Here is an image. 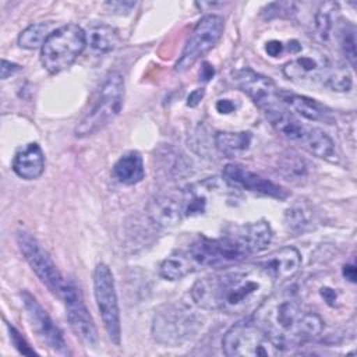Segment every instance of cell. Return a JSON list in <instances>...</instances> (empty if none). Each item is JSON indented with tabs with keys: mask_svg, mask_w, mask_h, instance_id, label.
<instances>
[{
	"mask_svg": "<svg viewBox=\"0 0 357 357\" xmlns=\"http://www.w3.org/2000/svg\"><path fill=\"white\" fill-rule=\"evenodd\" d=\"M275 282L257 264H234L198 279L190 290L194 304L202 310L229 315L252 312L271 293Z\"/></svg>",
	"mask_w": 357,
	"mask_h": 357,
	"instance_id": "1",
	"label": "cell"
},
{
	"mask_svg": "<svg viewBox=\"0 0 357 357\" xmlns=\"http://www.w3.org/2000/svg\"><path fill=\"white\" fill-rule=\"evenodd\" d=\"M251 318L282 350L301 346L324 329L322 318L290 290L271 293L252 311Z\"/></svg>",
	"mask_w": 357,
	"mask_h": 357,
	"instance_id": "2",
	"label": "cell"
},
{
	"mask_svg": "<svg viewBox=\"0 0 357 357\" xmlns=\"http://www.w3.org/2000/svg\"><path fill=\"white\" fill-rule=\"evenodd\" d=\"M124 102V79L120 73L112 71L105 78L98 96L75 127V135L82 138L98 132L113 121L120 113Z\"/></svg>",
	"mask_w": 357,
	"mask_h": 357,
	"instance_id": "3",
	"label": "cell"
},
{
	"mask_svg": "<svg viewBox=\"0 0 357 357\" xmlns=\"http://www.w3.org/2000/svg\"><path fill=\"white\" fill-rule=\"evenodd\" d=\"M222 349L229 357H272L283 351L251 317L236 322L226 331Z\"/></svg>",
	"mask_w": 357,
	"mask_h": 357,
	"instance_id": "4",
	"label": "cell"
},
{
	"mask_svg": "<svg viewBox=\"0 0 357 357\" xmlns=\"http://www.w3.org/2000/svg\"><path fill=\"white\" fill-rule=\"evenodd\" d=\"M86 33L77 24H67L54 29L42 45L40 59L43 67L59 74L67 70L84 52Z\"/></svg>",
	"mask_w": 357,
	"mask_h": 357,
	"instance_id": "5",
	"label": "cell"
},
{
	"mask_svg": "<svg viewBox=\"0 0 357 357\" xmlns=\"http://www.w3.org/2000/svg\"><path fill=\"white\" fill-rule=\"evenodd\" d=\"M185 252L195 271L204 268H225L238 264L250 255L230 230L218 238L199 237Z\"/></svg>",
	"mask_w": 357,
	"mask_h": 357,
	"instance_id": "6",
	"label": "cell"
},
{
	"mask_svg": "<svg viewBox=\"0 0 357 357\" xmlns=\"http://www.w3.org/2000/svg\"><path fill=\"white\" fill-rule=\"evenodd\" d=\"M201 326L195 311L181 304H170L155 314L152 336L162 344L176 347L194 336Z\"/></svg>",
	"mask_w": 357,
	"mask_h": 357,
	"instance_id": "7",
	"label": "cell"
},
{
	"mask_svg": "<svg viewBox=\"0 0 357 357\" xmlns=\"http://www.w3.org/2000/svg\"><path fill=\"white\" fill-rule=\"evenodd\" d=\"M93 293L103 326L110 340L119 346L121 340L120 308L116 294L113 273L103 262L98 264L93 271Z\"/></svg>",
	"mask_w": 357,
	"mask_h": 357,
	"instance_id": "8",
	"label": "cell"
},
{
	"mask_svg": "<svg viewBox=\"0 0 357 357\" xmlns=\"http://www.w3.org/2000/svg\"><path fill=\"white\" fill-rule=\"evenodd\" d=\"M223 29L225 21L220 15H204L190 33L181 56L174 64V71L184 73L191 68L202 56H205L212 47H215V45L222 38Z\"/></svg>",
	"mask_w": 357,
	"mask_h": 357,
	"instance_id": "9",
	"label": "cell"
},
{
	"mask_svg": "<svg viewBox=\"0 0 357 357\" xmlns=\"http://www.w3.org/2000/svg\"><path fill=\"white\" fill-rule=\"evenodd\" d=\"M17 243L24 258L40 279V282L60 298L67 280L61 276L49 254L42 248L39 241L25 230H20L17 233Z\"/></svg>",
	"mask_w": 357,
	"mask_h": 357,
	"instance_id": "10",
	"label": "cell"
},
{
	"mask_svg": "<svg viewBox=\"0 0 357 357\" xmlns=\"http://www.w3.org/2000/svg\"><path fill=\"white\" fill-rule=\"evenodd\" d=\"M67 308V319L73 332L88 346H96L98 331L93 319L84 303L79 287L73 282L67 280L63 294L60 297Z\"/></svg>",
	"mask_w": 357,
	"mask_h": 357,
	"instance_id": "11",
	"label": "cell"
},
{
	"mask_svg": "<svg viewBox=\"0 0 357 357\" xmlns=\"http://www.w3.org/2000/svg\"><path fill=\"white\" fill-rule=\"evenodd\" d=\"M233 81L264 113L271 107L280 105L278 88L271 78L244 68L234 73Z\"/></svg>",
	"mask_w": 357,
	"mask_h": 357,
	"instance_id": "12",
	"label": "cell"
},
{
	"mask_svg": "<svg viewBox=\"0 0 357 357\" xmlns=\"http://www.w3.org/2000/svg\"><path fill=\"white\" fill-rule=\"evenodd\" d=\"M22 301L25 305V310L28 312V317L32 324V329L36 332V335L54 351L67 354V343L64 340L63 332L60 328L52 321L49 314L43 310V307L38 303V300L28 291H22Z\"/></svg>",
	"mask_w": 357,
	"mask_h": 357,
	"instance_id": "13",
	"label": "cell"
},
{
	"mask_svg": "<svg viewBox=\"0 0 357 357\" xmlns=\"http://www.w3.org/2000/svg\"><path fill=\"white\" fill-rule=\"evenodd\" d=\"M222 176L230 187H234L238 190H245L250 192H255V194H261V195H266L278 199H284L287 197V192L284 191V188L237 163L226 165L223 167Z\"/></svg>",
	"mask_w": 357,
	"mask_h": 357,
	"instance_id": "14",
	"label": "cell"
},
{
	"mask_svg": "<svg viewBox=\"0 0 357 357\" xmlns=\"http://www.w3.org/2000/svg\"><path fill=\"white\" fill-rule=\"evenodd\" d=\"M265 116L280 137L290 142L298 144L303 148L305 146L314 127L304 126L296 116H293L291 112L286 110L282 105L271 107L265 112Z\"/></svg>",
	"mask_w": 357,
	"mask_h": 357,
	"instance_id": "15",
	"label": "cell"
},
{
	"mask_svg": "<svg viewBox=\"0 0 357 357\" xmlns=\"http://www.w3.org/2000/svg\"><path fill=\"white\" fill-rule=\"evenodd\" d=\"M146 213L151 222L158 227H173L184 218L183 195L159 194L153 197L146 205Z\"/></svg>",
	"mask_w": 357,
	"mask_h": 357,
	"instance_id": "16",
	"label": "cell"
},
{
	"mask_svg": "<svg viewBox=\"0 0 357 357\" xmlns=\"http://www.w3.org/2000/svg\"><path fill=\"white\" fill-rule=\"evenodd\" d=\"M276 283L291 279L301 266V255L294 247H283L258 262Z\"/></svg>",
	"mask_w": 357,
	"mask_h": 357,
	"instance_id": "17",
	"label": "cell"
},
{
	"mask_svg": "<svg viewBox=\"0 0 357 357\" xmlns=\"http://www.w3.org/2000/svg\"><path fill=\"white\" fill-rule=\"evenodd\" d=\"M230 231L237 237V240L243 244L250 255L266 250L273 237V231L269 223L265 220L233 226Z\"/></svg>",
	"mask_w": 357,
	"mask_h": 357,
	"instance_id": "18",
	"label": "cell"
},
{
	"mask_svg": "<svg viewBox=\"0 0 357 357\" xmlns=\"http://www.w3.org/2000/svg\"><path fill=\"white\" fill-rule=\"evenodd\" d=\"M14 173L24 180H35L45 170V155L36 142H29L20 148L13 159Z\"/></svg>",
	"mask_w": 357,
	"mask_h": 357,
	"instance_id": "19",
	"label": "cell"
},
{
	"mask_svg": "<svg viewBox=\"0 0 357 357\" xmlns=\"http://www.w3.org/2000/svg\"><path fill=\"white\" fill-rule=\"evenodd\" d=\"M329 67L328 61L322 56L305 54L300 56L283 66V74L296 82L315 81L322 78L326 68Z\"/></svg>",
	"mask_w": 357,
	"mask_h": 357,
	"instance_id": "20",
	"label": "cell"
},
{
	"mask_svg": "<svg viewBox=\"0 0 357 357\" xmlns=\"http://www.w3.org/2000/svg\"><path fill=\"white\" fill-rule=\"evenodd\" d=\"M283 103H286L293 112L300 114L301 117L310 120V121H325L328 124L332 123V113L331 110L317 102L315 99H311L308 96L303 95H286L282 98Z\"/></svg>",
	"mask_w": 357,
	"mask_h": 357,
	"instance_id": "21",
	"label": "cell"
},
{
	"mask_svg": "<svg viewBox=\"0 0 357 357\" xmlns=\"http://www.w3.org/2000/svg\"><path fill=\"white\" fill-rule=\"evenodd\" d=\"M114 178L126 185H134L139 183L145 176L142 156L137 151L124 153L113 166L112 170Z\"/></svg>",
	"mask_w": 357,
	"mask_h": 357,
	"instance_id": "22",
	"label": "cell"
},
{
	"mask_svg": "<svg viewBox=\"0 0 357 357\" xmlns=\"http://www.w3.org/2000/svg\"><path fill=\"white\" fill-rule=\"evenodd\" d=\"M251 134L247 131L238 132H218L215 135V146L220 153L234 158L245 152L251 145Z\"/></svg>",
	"mask_w": 357,
	"mask_h": 357,
	"instance_id": "23",
	"label": "cell"
},
{
	"mask_svg": "<svg viewBox=\"0 0 357 357\" xmlns=\"http://www.w3.org/2000/svg\"><path fill=\"white\" fill-rule=\"evenodd\" d=\"M119 43V35L114 28L106 24L93 25L89 28L86 33V45L95 52V53H107L113 50Z\"/></svg>",
	"mask_w": 357,
	"mask_h": 357,
	"instance_id": "24",
	"label": "cell"
},
{
	"mask_svg": "<svg viewBox=\"0 0 357 357\" xmlns=\"http://www.w3.org/2000/svg\"><path fill=\"white\" fill-rule=\"evenodd\" d=\"M278 170L283 177L293 183H303L310 174L308 162L298 153L290 151L282 155L278 163Z\"/></svg>",
	"mask_w": 357,
	"mask_h": 357,
	"instance_id": "25",
	"label": "cell"
},
{
	"mask_svg": "<svg viewBox=\"0 0 357 357\" xmlns=\"http://www.w3.org/2000/svg\"><path fill=\"white\" fill-rule=\"evenodd\" d=\"M192 272H195V268L185 251L172 254L160 264L159 268L160 276L167 280H178Z\"/></svg>",
	"mask_w": 357,
	"mask_h": 357,
	"instance_id": "26",
	"label": "cell"
},
{
	"mask_svg": "<svg viewBox=\"0 0 357 357\" xmlns=\"http://www.w3.org/2000/svg\"><path fill=\"white\" fill-rule=\"evenodd\" d=\"M339 18V4L336 1H326L319 6L315 14V32L322 42H328Z\"/></svg>",
	"mask_w": 357,
	"mask_h": 357,
	"instance_id": "27",
	"label": "cell"
},
{
	"mask_svg": "<svg viewBox=\"0 0 357 357\" xmlns=\"http://www.w3.org/2000/svg\"><path fill=\"white\" fill-rule=\"evenodd\" d=\"M47 22H38L26 26L18 36V45L24 49H36L42 47L47 36L50 35Z\"/></svg>",
	"mask_w": 357,
	"mask_h": 357,
	"instance_id": "28",
	"label": "cell"
},
{
	"mask_svg": "<svg viewBox=\"0 0 357 357\" xmlns=\"http://www.w3.org/2000/svg\"><path fill=\"white\" fill-rule=\"evenodd\" d=\"M337 39L342 52L344 53L350 66L356 64V29L349 21L343 22L337 28Z\"/></svg>",
	"mask_w": 357,
	"mask_h": 357,
	"instance_id": "29",
	"label": "cell"
},
{
	"mask_svg": "<svg viewBox=\"0 0 357 357\" xmlns=\"http://www.w3.org/2000/svg\"><path fill=\"white\" fill-rule=\"evenodd\" d=\"M322 82L332 91L346 92L351 88V75L343 67H328L322 75Z\"/></svg>",
	"mask_w": 357,
	"mask_h": 357,
	"instance_id": "30",
	"label": "cell"
},
{
	"mask_svg": "<svg viewBox=\"0 0 357 357\" xmlns=\"http://www.w3.org/2000/svg\"><path fill=\"white\" fill-rule=\"evenodd\" d=\"M310 208L304 202L294 204L286 212V225L291 231L303 230L310 220Z\"/></svg>",
	"mask_w": 357,
	"mask_h": 357,
	"instance_id": "31",
	"label": "cell"
},
{
	"mask_svg": "<svg viewBox=\"0 0 357 357\" xmlns=\"http://www.w3.org/2000/svg\"><path fill=\"white\" fill-rule=\"evenodd\" d=\"M297 13L296 4L293 1H275L264 8V15L268 20L272 18H289Z\"/></svg>",
	"mask_w": 357,
	"mask_h": 357,
	"instance_id": "32",
	"label": "cell"
},
{
	"mask_svg": "<svg viewBox=\"0 0 357 357\" xmlns=\"http://www.w3.org/2000/svg\"><path fill=\"white\" fill-rule=\"evenodd\" d=\"M7 326H8V332H10V339H11L13 344L15 346V349H17L20 353L28 354V356L36 354V351L29 347V344L26 343V340L21 336V333H20L14 326H11V325H8V324H7Z\"/></svg>",
	"mask_w": 357,
	"mask_h": 357,
	"instance_id": "33",
	"label": "cell"
},
{
	"mask_svg": "<svg viewBox=\"0 0 357 357\" xmlns=\"http://www.w3.org/2000/svg\"><path fill=\"white\" fill-rule=\"evenodd\" d=\"M106 6L113 11V13H117V14H127L130 13L135 3L134 1H107Z\"/></svg>",
	"mask_w": 357,
	"mask_h": 357,
	"instance_id": "34",
	"label": "cell"
},
{
	"mask_svg": "<svg viewBox=\"0 0 357 357\" xmlns=\"http://www.w3.org/2000/svg\"><path fill=\"white\" fill-rule=\"evenodd\" d=\"M20 68H21V67H20L18 64L11 63V61L3 59V60H1V67H0V77H1V79H7L10 75L15 74Z\"/></svg>",
	"mask_w": 357,
	"mask_h": 357,
	"instance_id": "35",
	"label": "cell"
},
{
	"mask_svg": "<svg viewBox=\"0 0 357 357\" xmlns=\"http://www.w3.org/2000/svg\"><path fill=\"white\" fill-rule=\"evenodd\" d=\"M215 107H216V110H218L219 113H222V114H229V113H231V112L236 110V105H234V102L230 100V99H219V100L216 102Z\"/></svg>",
	"mask_w": 357,
	"mask_h": 357,
	"instance_id": "36",
	"label": "cell"
},
{
	"mask_svg": "<svg viewBox=\"0 0 357 357\" xmlns=\"http://www.w3.org/2000/svg\"><path fill=\"white\" fill-rule=\"evenodd\" d=\"M265 50L271 57H278L283 52V43L279 40H269L265 45Z\"/></svg>",
	"mask_w": 357,
	"mask_h": 357,
	"instance_id": "37",
	"label": "cell"
},
{
	"mask_svg": "<svg viewBox=\"0 0 357 357\" xmlns=\"http://www.w3.org/2000/svg\"><path fill=\"white\" fill-rule=\"evenodd\" d=\"M321 296H322V298L325 300V303H326L328 305L335 307L336 300H337V293H336L333 289H331V287H324V289H321Z\"/></svg>",
	"mask_w": 357,
	"mask_h": 357,
	"instance_id": "38",
	"label": "cell"
},
{
	"mask_svg": "<svg viewBox=\"0 0 357 357\" xmlns=\"http://www.w3.org/2000/svg\"><path fill=\"white\" fill-rule=\"evenodd\" d=\"M202 96H204V89H202V88L192 91V92L188 95V98H187V106H190V107L198 106V103L201 102Z\"/></svg>",
	"mask_w": 357,
	"mask_h": 357,
	"instance_id": "39",
	"label": "cell"
},
{
	"mask_svg": "<svg viewBox=\"0 0 357 357\" xmlns=\"http://www.w3.org/2000/svg\"><path fill=\"white\" fill-rule=\"evenodd\" d=\"M215 74V70L213 67L209 64V63H204L202 68H201V78L202 81H209Z\"/></svg>",
	"mask_w": 357,
	"mask_h": 357,
	"instance_id": "40",
	"label": "cell"
},
{
	"mask_svg": "<svg viewBox=\"0 0 357 357\" xmlns=\"http://www.w3.org/2000/svg\"><path fill=\"white\" fill-rule=\"evenodd\" d=\"M343 276L349 282L354 283L356 282V268H354V265H344L343 266Z\"/></svg>",
	"mask_w": 357,
	"mask_h": 357,
	"instance_id": "41",
	"label": "cell"
},
{
	"mask_svg": "<svg viewBox=\"0 0 357 357\" xmlns=\"http://www.w3.org/2000/svg\"><path fill=\"white\" fill-rule=\"evenodd\" d=\"M289 50H290L291 53H297L298 50H301V45H300L297 40H291V42L289 43Z\"/></svg>",
	"mask_w": 357,
	"mask_h": 357,
	"instance_id": "42",
	"label": "cell"
}]
</instances>
